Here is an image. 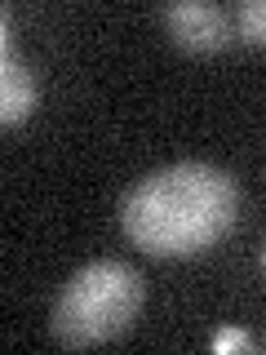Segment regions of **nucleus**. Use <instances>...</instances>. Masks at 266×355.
I'll use <instances>...</instances> for the list:
<instances>
[{"label": "nucleus", "mask_w": 266, "mask_h": 355, "mask_svg": "<svg viewBox=\"0 0 266 355\" xmlns=\"http://www.w3.org/2000/svg\"><path fill=\"white\" fill-rule=\"evenodd\" d=\"M240 187L218 164H164L125 191L120 227L151 258H195L236 227Z\"/></svg>", "instance_id": "1"}, {"label": "nucleus", "mask_w": 266, "mask_h": 355, "mask_svg": "<svg viewBox=\"0 0 266 355\" xmlns=\"http://www.w3.org/2000/svg\"><path fill=\"white\" fill-rule=\"evenodd\" d=\"M147 302L138 266L120 258H98L71 271L62 284L58 302L49 311V333L62 347H103V342L125 338Z\"/></svg>", "instance_id": "2"}, {"label": "nucleus", "mask_w": 266, "mask_h": 355, "mask_svg": "<svg viewBox=\"0 0 266 355\" xmlns=\"http://www.w3.org/2000/svg\"><path fill=\"white\" fill-rule=\"evenodd\" d=\"M164 31L177 49L186 53H218L222 44L231 40L236 22H231L227 9L209 5V0H177V5H164Z\"/></svg>", "instance_id": "3"}, {"label": "nucleus", "mask_w": 266, "mask_h": 355, "mask_svg": "<svg viewBox=\"0 0 266 355\" xmlns=\"http://www.w3.org/2000/svg\"><path fill=\"white\" fill-rule=\"evenodd\" d=\"M5 31H0V53H5V71H0V120L5 125H22V120L36 111L40 103V89H36V76H31L27 62L14 58V36H9V5H5Z\"/></svg>", "instance_id": "4"}, {"label": "nucleus", "mask_w": 266, "mask_h": 355, "mask_svg": "<svg viewBox=\"0 0 266 355\" xmlns=\"http://www.w3.org/2000/svg\"><path fill=\"white\" fill-rule=\"evenodd\" d=\"M236 36L249 44H266V0H244L236 9Z\"/></svg>", "instance_id": "5"}, {"label": "nucleus", "mask_w": 266, "mask_h": 355, "mask_svg": "<svg viewBox=\"0 0 266 355\" xmlns=\"http://www.w3.org/2000/svg\"><path fill=\"white\" fill-rule=\"evenodd\" d=\"M209 347H213L218 355H227V351H249L253 347V338H249V333H244V329H218L213 333V342H209Z\"/></svg>", "instance_id": "6"}, {"label": "nucleus", "mask_w": 266, "mask_h": 355, "mask_svg": "<svg viewBox=\"0 0 266 355\" xmlns=\"http://www.w3.org/2000/svg\"><path fill=\"white\" fill-rule=\"evenodd\" d=\"M262 266H266V253H262Z\"/></svg>", "instance_id": "7"}]
</instances>
